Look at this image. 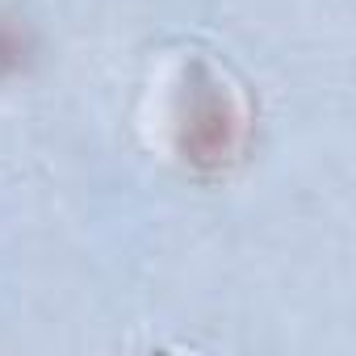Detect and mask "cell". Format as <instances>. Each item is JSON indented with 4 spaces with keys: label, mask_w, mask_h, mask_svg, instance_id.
<instances>
[{
    "label": "cell",
    "mask_w": 356,
    "mask_h": 356,
    "mask_svg": "<svg viewBox=\"0 0 356 356\" xmlns=\"http://www.w3.org/2000/svg\"><path fill=\"white\" fill-rule=\"evenodd\" d=\"M235 138H239V122H235L227 97L218 88H202L189 101V113H185V126H181L185 155L202 168H218L235 151Z\"/></svg>",
    "instance_id": "cell-1"
},
{
    "label": "cell",
    "mask_w": 356,
    "mask_h": 356,
    "mask_svg": "<svg viewBox=\"0 0 356 356\" xmlns=\"http://www.w3.org/2000/svg\"><path fill=\"white\" fill-rule=\"evenodd\" d=\"M17 55H22L17 38H13L9 30H0V67H13V63H17Z\"/></svg>",
    "instance_id": "cell-2"
}]
</instances>
